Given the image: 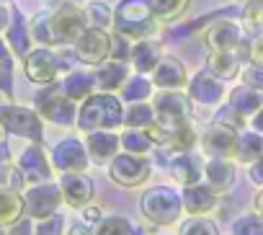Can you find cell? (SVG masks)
I'll use <instances>...</instances> for the list:
<instances>
[{"instance_id": "6da1fadb", "label": "cell", "mask_w": 263, "mask_h": 235, "mask_svg": "<svg viewBox=\"0 0 263 235\" xmlns=\"http://www.w3.org/2000/svg\"><path fill=\"white\" fill-rule=\"evenodd\" d=\"M88 29V13L78 3H65L49 16H39L31 26L34 42L39 47H62V44H75L80 34Z\"/></svg>"}, {"instance_id": "7a4b0ae2", "label": "cell", "mask_w": 263, "mask_h": 235, "mask_svg": "<svg viewBox=\"0 0 263 235\" xmlns=\"http://www.w3.org/2000/svg\"><path fill=\"white\" fill-rule=\"evenodd\" d=\"M75 124L85 135L88 132H101V130H108V132L121 130L124 127V106H121V98L116 93H106V91L90 93L78 106V122Z\"/></svg>"}, {"instance_id": "3957f363", "label": "cell", "mask_w": 263, "mask_h": 235, "mask_svg": "<svg viewBox=\"0 0 263 235\" xmlns=\"http://www.w3.org/2000/svg\"><path fill=\"white\" fill-rule=\"evenodd\" d=\"M158 16L150 8V0H119L114 8V31L126 39H153L158 34Z\"/></svg>"}, {"instance_id": "277c9868", "label": "cell", "mask_w": 263, "mask_h": 235, "mask_svg": "<svg viewBox=\"0 0 263 235\" xmlns=\"http://www.w3.org/2000/svg\"><path fill=\"white\" fill-rule=\"evenodd\" d=\"M140 212L153 225H160V227L176 225L183 212L181 191H176L173 186H153L140 196Z\"/></svg>"}, {"instance_id": "5b68a950", "label": "cell", "mask_w": 263, "mask_h": 235, "mask_svg": "<svg viewBox=\"0 0 263 235\" xmlns=\"http://www.w3.org/2000/svg\"><path fill=\"white\" fill-rule=\"evenodd\" d=\"M34 101H36V111L44 122H52L57 127H70L78 122V103L65 96L60 83L44 85Z\"/></svg>"}, {"instance_id": "8992f818", "label": "cell", "mask_w": 263, "mask_h": 235, "mask_svg": "<svg viewBox=\"0 0 263 235\" xmlns=\"http://www.w3.org/2000/svg\"><path fill=\"white\" fill-rule=\"evenodd\" d=\"M0 124H3L6 132L16 135V137H24L29 142H44V119L39 116L36 109H29V106H3L0 111Z\"/></svg>"}, {"instance_id": "52a82bcc", "label": "cell", "mask_w": 263, "mask_h": 235, "mask_svg": "<svg viewBox=\"0 0 263 235\" xmlns=\"http://www.w3.org/2000/svg\"><path fill=\"white\" fill-rule=\"evenodd\" d=\"M150 173H153V168H150V163H147L145 155H135V153H126V150L119 153L108 163L111 181H116L119 186H126V189L145 184L150 178Z\"/></svg>"}, {"instance_id": "ba28073f", "label": "cell", "mask_w": 263, "mask_h": 235, "mask_svg": "<svg viewBox=\"0 0 263 235\" xmlns=\"http://www.w3.org/2000/svg\"><path fill=\"white\" fill-rule=\"evenodd\" d=\"M62 189L60 184L44 181V184H34L24 191V204H26V214L34 220H47L52 214H57L60 204H62Z\"/></svg>"}, {"instance_id": "9c48e42d", "label": "cell", "mask_w": 263, "mask_h": 235, "mask_svg": "<svg viewBox=\"0 0 263 235\" xmlns=\"http://www.w3.org/2000/svg\"><path fill=\"white\" fill-rule=\"evenodd\" d=\"M24 70H26V78L31 83H36V85H52V83H57V78H60V73L65 67H62V60L49 47H34L24 57Z\"/></svg>"}, {"instance_id": "30bf717a", "label": "cell", "mask_w": 263, "mask_h": 235, "mask_svg": "<svg viewBox=\"0 0 263 235\" xmlns=\"http://www.w3.org/2000/svg\"><path fill=\"white\" fill-rule=\"evenodd\" d=\"M49 160H52V168L60 173H80V171H88L90 155H88L85 142H80L78 137H65L52 148Z\"/></svg>"}, {"instance_id": "8fae6325", "label": "cell", "mask_w": 263, "mask_h": 235, "mask_svg": "<svg viewBox=\"0 0 263 235\" xmlns=\"http://www.w3.org/2000/svg\"><path fill=\"white\" fill-rule=\"evenodd\" d=\"M72 47H75V57H78L83 65L98 67L101 62H106V60L111 57V31L88 26Z\"/></svg>"}, {"instance_id": "7c38bea8", "label": "cell", "mask_w": 263, "mask_h": 235, "mask_svg": "<svg viewBox=\"0 0 263 235\" xmlns=\"http://www.w3.org/2000/svg\"><path fill=\"white\" fill-rule=\"evenodd\" d=\"M16 168H18L21 178H24L29 186L44 184V181H49L52 173H54L52 160H49V155L44 153V148H42L39 142H31L29 148L21 150V155H18V160H16Z\"/></svg>"}, {"instance_id": "4fadbf2b", "label": "cell", "mask_w": 263, "mask_h": 235, "mask_svg": "<svg viewBox=\"0 0 263 235\" xmlns=\"http://www.w3.org/2000/svg\"><path fill=\"white\" fill-rule=\"evenodd\" d=\"M186 93L191 96V101H196L201 106H217V103H222L227 88H224V80H219L209 70H199L189 78Z\"/></svg>"}, {"instance_id": "5bb4252c", "label": "cell", "mask_w": 263, "mask_h": 235, "mask_svg": "<svg viewBox=\"0 0 263 235\" xmlns=\"http://www.w3.org/2000/svg\"><path fill=\"white\" fill-rule=\"evenodd\" d=\"M153 106H155L158 119H163V122H186L191 116L194 101L183 91H160V93H155Z\"/></svg>"}, {"instance_id": "9a60e30c", "label": "cell", "mask_w": 263, "mask_h": 235, "mask_svg": "<svg viewBox=\"0 0 263 235\" xmlns=\"http://www.w3.org/2000/svg\"><path fill=\"white\" fill-rule=\"evenodd\" d=\"M237 130L214 122L204 137H201V150L206 158H235V148H237Z\"/></svg>"}, {"instance_id": "2e32d148", "label": "cell", "mask_w": 263, "mask_h": 235, "mask_svg": "<svg viewBox=\"0 0 263 235\" xmlns=\"http://www.w3.org/2000/svg\"><path fill=\"white\" fill-rule=\"evenodd\" d=\"M60 189H62L65 204H70V207H75V209L88 207L90 199H93V194H96L93 178H90L85 171H80V173H62Z\"/></svg>"}, {"instance_id": "e0dca14e", "label": "cell", "mask_w": 263, "mask_h": 235, "mask_svg": "<svg viewBox=\"0 0 263 235\" xmlns=\"http://www.w3.org/2000/svg\"><path fill=\"white\" fill-rule=\"evenodd\" d=\"M150 78H153V85L160 88V91H181L189 83L183 62L178 57H173V55H165L158 62V67L150 73Z\"/></svg>"}, {"instance_id": "ac0fdd59", "label": "cell", "mask_w": 263, "mask_h": 235, "mask_svg": "<svg viewBox=\"0 0 263 235\" xmlns=\"http://www.w3.org/2000/svg\"><path fill=\"white\" fill-rule=\"evenodd\" d=\"M204 42L209 49H240L242 47V29L230 19H219L204 29Z\"/></svg>"}, {"instance_id": "d6986e66", "label": "cell", "mask_w": 263, "mask_h": 235, "mask_svg": "<svg viewBox=\"0 0 263 235\" xmlns=\"http://www.w3.org/2000/svg\"><path fill=\"white\" fill-rule=\"evenodd\" d=\"M217 191L206 184V181H199V184H189L181 189V202H183V209L191 214H209L214 207H217Z\"/></svg>"}, {"instance_id": "ffe728a7", "label": "cell", "mask_w": 263, "mask_h": 235, "mask_svg": "<svg viewBox=\"0 0 263 235\" xmlns=\"http://www.w3.org/2000/svg\"><path fill=\"white\" fill-rule=\"evenodd\" d=\"M85 148H88V155L90 160L96 163H111L121 150V137L116 132H108V130H101V132H88L85 135Z\"/></svg>"}, {"instance_id": "44dd1931", "label": "cell", "mask_w": 263, "mask_h": 235, "mask_svg": "<svg viewBox=\"0 0 263 235\" xmlns=\"http://www.w3.org/2000/svg\"><path fill=\"white\" fill-rule=\"evenodd\" d=\"M206 70L217 75L219 80H232L242 70L240 49H209L206 55Z\"/></svg>"}, {"instance_id": "7402d4cb", "label": "cell", "mask_w": 263, "mask_h": 235, "mask_svg": "<svg viewBox=\"0 0 263 235\" xmlns=\"http://www.w3.org/2000/svg\"><path fill=\"white\" fill-rule=\"evenodd\" d=\"M163 57H165V55H163V47H160L155 39H140V42L132 44L129 65L135 67L140 75H150Z\"/></svg>"}, {"instance_id": "603a6c76", "label": "cell", "mask_w": 263, "mask_h": 235, "mask_svg": "<svg viewBox=\"0 0 263 235\" xmlns=\"http://www.w3.org/2000/svg\"><path fill=\"white\" fill-rule=\"evenodd\" d=\"M204 178L217 194H224L235 186V178H237L235 163L230 158H209L204 166Z\"/></svg>"}, {"instance_id": "cb8c5ba5", "label": "cell", "mask_w": 263, "mask_h": 235, "mask_svg": "<svg viewBox=\"0 0 263 235\" xmlns=\"http://www.w3.org/2000/svg\"><path fill=\"white\" fill-rule=\"evenodd\" d=\"M6 42H8V47L13 49V55L21 57V60L31 52V42H34L31 26H29L26 16H24L18 8H13V19H11V26H8V31H6Z\"/></svg>"}, {"instance_id": "d4e9b609", "label": "cell", "mask_w": 263, "mask_h": 235, "mask_svg": "<svg viewBox=\"0 0 263 235\" xmlns=\"http://www.w3.org/2000/svg\"><path fill=\"white\" fill-rule=\"evenodd\" d=\"M93 73H96L98 88L106 91V93L121 91L124 83L129 80V67H126V62H119V60H106V62H101Z\"/></svg>"}, {"instance_id": "484cf974", "label": "cell", "mask_w": 263, "mask_h": 235, "mask_svg": "<svg viewBox=\"0 0 263 235\" xmlns=\"http://www.w3.org/2000/svg\"><path fill=\"white\" fill-rule=\"evenodd\" d=\"M60 85H62L65 96L72 98L75 103L85 101V98H88L90 93H96V88H98L96 73H88V70H72V73H67Z\"/></svg>"}, {"instance_id": "4316f807", "label": "cell", "mask_w": 263, "mask_h": 235, "mask_svg": "<svg viewBox=\"0 0 263 235\" xmlns=\"http://www.w3.org/2000/svg\"><path fill=\"white\" fill-rule=\"evenodd\" d=\"M24 212H26L24 194L11 186H0V225L13 227L18 220H24Z\"/></svg>"}, {"instance_id": "83f0119b", "label": "cell", "mask_w": 263, "mask_h": 235, "mask_svg": "<svg viewBox=\"0 0 263 235\" xmlns=\"http://www.w3.org/2000/svg\"><path fill=\"white\" fill-rule=\"evenodd\" d=\"M240 116H245V119L250 122V116L258 114V109L263 106V91H255L250 85H237L232 93H230V101H227Z\"/></svg>"}, {"instance_id": "f1b7e54d", "label": "cell", "mask_w": 263, "mask_h": 235, "mask_svg": "<svg viewBox=\"0 0 263 235\" xmlns=\"http://www.w3.org/2000/svg\"><path fill=\"white\" fill-rule=\"evenodd\" d=\"M204 166H206V163H201V158L194 155V153H183V155H178V158L171 163L176 181L183 184V186H189V184H199L201 176H204Z\"/></svg>"}, {"instance_id": "f546056e", "label": "cell", "mask_w": 263, "mask_h": 235, "mask_svg": "<svg viewBox=\"0 0 263 235\" xmlns=\"http://www.w3.org/2000/svg\"><path fill=\"white\" fill-rule=\"evenodd\" d=\"M263 155V135L255 130H242L237 135V148H235V160L250 166Z\"/></svg>"}, {"instance_id": "4dcf8cb0", "label": "cell", "mask_w": 263, "mask_h": 235, "mask_svg": "<svg viewBox=\"0 0 263 235\" xmlns=\"http://www.w3.org/2000/svg\"><path fill=\"white\" fill-rule=\"evenodd\" d=\"M155 119H158L155 106L147 103V101L129 103V106L124 109V127H126V130H147Z\"/></svg>"}, {"instance_id": "1f68e13d", "label": "cell", "mask_w": 263, "mask_h": 235, "mask_svg": "<svg viewBox=\"0 0 263 235\" xmlns=\"http://www.w3.org/2000/svg\"><path fill=\"white\" fill-rule=\"evenodd\" d=\"M153 91H155V85H153V78H147V75H135V78H129L126 83H124V88H121V101H126V103H137V101H147L150 96H153Z\"/></svg>"}, {"instance_id": "d6a6232c", "label": "cell", "mask_w": 263, "mask_h": 235, "mask_svg": "<svg viewBox=\"0 0 263 235\" xmlns=\"http://www.w3.org/2000/svg\"><path fill=\"white\" fill-rule=\"evenodd\" d=\"M96 235H145L129 217L121 214H108L96 225Z\"/></svg>"}, {"instance_id": "836d02e7", "label": "cell", "mask_w": 263, "mask_h": 235, "mask_svg": "<svg viewBox=\"0 0 263 235\" xmlns=\"http://www.w3.org/2000/svg\"><path fill=\"white\" fill-rule=\"evenodd\" d=\"M194 142H196V132H194V127L186 119V122H178L173 127V135H171V140L163 148L171 150V153H176V155H183V153H191Z\"/></svg>"}, {"instance_id": "e575fe53", "label": "cell", "mask_w": 263, "mask_h": 235, "mask_svg": "<svg viewBox=\"0 0 263 235\" xmlns=\"http://www.w3.org/2000/svg\"><path fill=\"white\" fill-rule=\"evenodd\" d=\"M119 137H121V148L135 155H147L155 148V142L150 140V135L145 130H124Z\"/></svg>"}, {"instance_id": "d590c367", "label": "cell", "mask_w": 263, "mask_h": 235, "mask_svg": "<svg viewBox=\"0 0 263 235\" xmlns=\"http://www.w3.org/2000/svg\"><path fill=\"white\" fill-rule=\"evenodd\" d=\"M0 93H13V49L6 39H0Z\"/></svg>"}, {"instance_id": "8d00e7d4", "label": "cell", "mask_w": 263, "mask_h": 235, "mask_svg": "<svg viewBox=\"0 0 263 235\" xmlns=\"http://www.w3.org/2000/svg\"><path fill=\"white\" fill-rule=\"evenodd\" d=\"M178 235H219V227L212 217L206 214H191L183 225Z\"/></svg>"}, {"instance_id": "74e56055", "label": "cell", "mask_w": 263, "mask_h": 235, "mask_svg": "<svg viewBox=\"0 0 263 235\" xmlns=\"http://www.w3.org/2000/svg\"><path fill=\"white\" fill-rule=\"evenodd\" d=\"M85 13H88V26L103 29V31L114 29V11H111L106 3H90V6L85 8Z\"/></svg>"}, {"instance_id": "f35d334b", "label": "cell", "mask_w": 263, "mask_h": 235, "mask_svg": "<svg viewBox=\"0 0 263 235\" xmlns=\"http://www.w3.org/2000/svg\"><path fill=\"white\" fill-rule=\"evenodd\" d=\"M189 0H150V8L158 16V21H173L183 13Z\"/></svg>"}, {"instance_id": "ab89813d", "label": "cell", "mask_w": 263, "mask_h": 235, "mask_svg": "<svg viewBox=\"0 0 263 235\" xmlns=\"http://www.w3.org/2000/svg\"><path fill=\"white\" fill-rule=\"evenodd\" d=\"M232 235H263V214H242L232 225Z\"/></svg>"}, {"instance_id": "60d3db41", "label": "cell", "mask_w": 263, "mask_h": 235, "mask_svg": "<svg viewBox=\"0 0 263 235\" xmlns=\"http://www.w3.org/2000/svg\"><path fill=\"white\" fill-rule=\"evenodd\" d=\"M34 235H65V214L57 212L47 220H39L34 227Z\"/></svg>"}, {"instance_id": "b9f144b4", "label": "cell", "mask_w": 263, "mask_h": 235, "mask_svg": "<svg viewBox=\"0 0 263 235\" xmlns=\"http://www.w3.org/2000/svg\"><path fill=\"white\" fill-rule=\"evenodd\" d=\"M245 26H248V31H253L255 37L263 34V0L248 6V11H245Z\"/></svg>"}, {"instance_id": "7bdbcfd3", "label": "cell", "mask_w": 263, "mask_h": 235, "mask_svg": "<svg viewBox=\"0 0 263 235\" xmlns=\"http://www.w3.org/2000/svg\"><path fill=\"white\" fill-rule=\"evenodd\" d=\"M132 55V39H126L124 34H116L111 31V57L108 60H119V62H126Z\"/></svg>"}, {"instance_id": "ee69618b", "label": "cell", "mask_w": 263, "mask_h": 235, "mask_svg": "<svg viewBox=\"0 0 263 235\" xmlns=\"http://www.w3.org/2000/svg\"><path fill=\"white\" fill-rule=\"evenodd\" d=\"M240 78H242L245 85H250V88H255V91H263V65H258V62L250 60L248 65H242Z\"/></svg>"}, {"instance_id": "f6af8a7d", "label": "cell", "mask_w": 263, "mask_h": 235, "mask_svg": "<svg viewBox=\"0 0 263 235\" xmlns=\"http://www.w3.org/2000/svg\"><path fill=\"white\" fill-rule=\"evenodd\" d=\"M248 178H250L253 184L263 186V155H260L258 160H253V163L248 166Z\"/></svg>"}, {"instance_id": "bcb514c9", "label": "cell", "mask_w": 263, "mask_h": 235, "mask_svg": "<svg viewBox=\"0 0 263 235\" xmlns=\"http://www.w3.org/2000/svg\"><path fill=\"white\" fill-rule=\"evenodd\" d=\"M250 60L258 62V65H263V34L250 42Z\"/></svg>"}, {"instance_id": "7dc6e473", "label": "cell", "mask_w": 263, "mask_h": 235, "mask_svg": "<svg viewBox=\"0 0 263 235\" xmlns=\"http://www.w3.org/2000/svg\"><path fill=\"white\" fill-rule=\"evenodd\" d=\"M103 220V209H98V207H83V222L88 225V222H101Z\"/></svg>"}, {"instance_id": "c3c4849f", "label": "cell", "mask_w": 263, "mask_h": 235, "mask_svg": "<svg viewBox=\"0 0 263 235\" xmlns=\"http://www.w3.org/2000/svg\"><path fill=\"white\" fill-rule=\"evenodd\" d=\"M11 19H13V8H8V6H0V31H8Z\"/></svg>"}, {"instance_id": "681fc988", "label": "cell", "mask_w": 263, "mask_h": 235, "mask_svg": "<svg viewBox=\"0 0 263 235\" xmlns=\"http://www.w3.org/2000/svg\"><path fill=\"white\" fill-rule=\"evenodd\" d=\"M67 235H96V230H90V225H85V222H75V225H70Z\"/></svg>"}, {"instance_id": "f907efd6", "label": "cell", "mask_w": 263, "mask_h": 235, "mask_svg": "<svg viewBox=\"0 0 263 235\" xmlns=\"http://www.w3.org/2000/svg\"><path fill=\"white\" fill-rule=\"evenodd\" d=\"M11 235H34V230L29 227V222H26V220H18V222L13 225Z\"/></svg>"}, {"instance_id": "816d5d0a", "label": "cell", "mask_w": 263, "mask_h": 235, "mask_svg": "<svg viewBox=\"0 0 263 235\" xmlns=\"http://www.w3.org/2000/svg\"><path fill=\"white\" fill-rule=\"evenodd\" d=\"M250 130H255V132H260V135H263V106L258 109V114H255V116H250Z\"/></svg>"}, {"instance_id": "f5cc1de1", "label": "cell", "mask_w": 263, "mask_h": 235, "mask_svg": "<svg viewBox=\"0 0 263 235\" xmlns=\"http://www.w3.org/2000/svg\"><path fill=\"white\" fill-rule=\"evenodd\" d=\"M255 212H258V214H263V189L255 194Z\"/></svg>"}, {"instance_id": "db71d44e", "label": "cell", "mask_w": 263, "mask_h": 235, "mask_svg": "<svg viewBox=\"0 0 263 235\" xmlns=\"http://www.w3.org/2000/svg\"><path fill=\"white\" fill-rule=\"evenodd\" d=\"M240 3H258V0H240Z\"/></svg>"}, {"instance_id": "11a10c76", "label": "cell", "mask_w": 263, "mask_h": 235, "mask_svg": "<svg viewBox=\"0 0 263 235\" xmlns=\"http://www.w3.org/2000/svg\"><path fill=\"white\" fill-rule=\"evenodd\" d=\"M163 235H168V232H163Z\"/></svg>"}]
</instances>
